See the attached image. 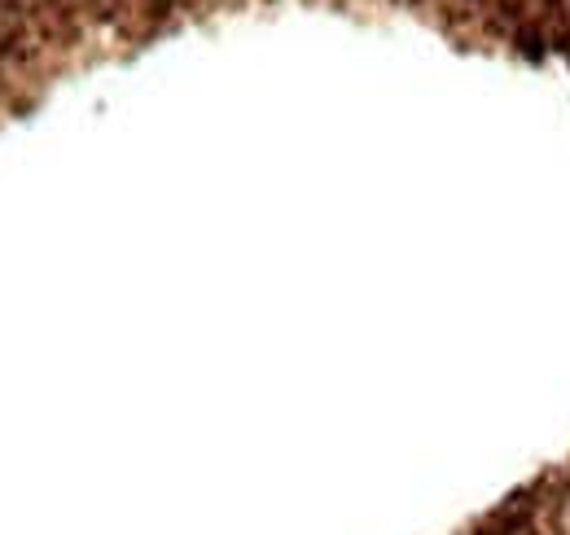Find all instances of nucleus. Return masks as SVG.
I'll list each match as a JSON object with an SVG mask.
<instances>
[{
  "instance_id": "1",
  "label": "nucleus",
  "mask_w": 570,
  "mask_h": 535,
  "mask_svg": "<svg viewBox=\"0 0 570 535\" xmlns=\"http://www.w3.org/2000/svg\"><path fill=\"white\" fill-rule=\"evenodd\" d=\"M540 535H570V474L558 487H549V500L540 514Z\"/></svg>"
}]
</instances>
